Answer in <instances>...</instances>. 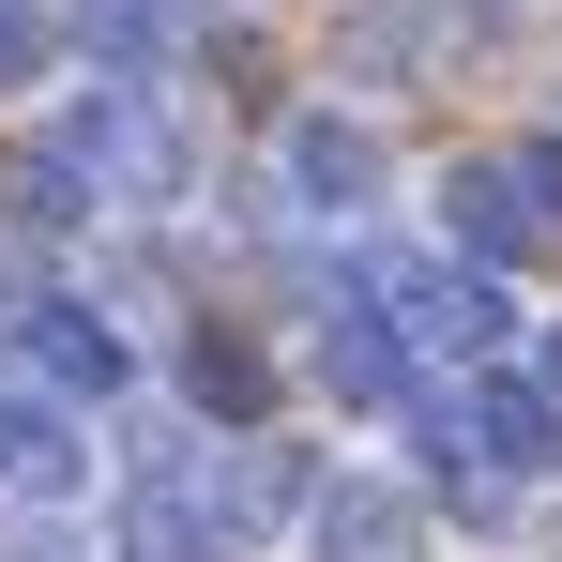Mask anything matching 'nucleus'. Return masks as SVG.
Listing matches in <instances>:
<instances>
[{
	"mask_svg": "<svg viewBox=\"0 0 562 562\" xmlns=\"http://www.w3.org/2000/svg\"><path fill=\"white\" fill-rule=\"evenodd\" d=\"M15 319H31V366H46V395H122V335H106L92 304H61V289H46V304H15Z\"/></svg>",
	"mask_w": 562,
	"mask_h": 562,
	"instance_id": "9",
	"label": "nucleus"
},
{
	"mask_svg": "<svg viewBox=\"0 0 562 562\" xmlns=\"http://www.w3.org/2000/svg\"><path fill=\"white\" fill-rule=\"evenodd\" d=\"M502 168H517V198H532V228L562 244V137H532V153H502Z\"/></svg>",
	"mask_w": 562,
	"mask_h": 562,
	"instance_id": "13",
	"label": "nucleus"
},
{
	"mask_svg": "<svg viewBox=\"0 0 562 562\" xmlns=\"http://www.w3.org/2000/svg\"><path fill=\"white\" fill-rule=\"evenodd\" d=\"M548 137H562V92H548Z\"/></svg>",
	"mask_w": 562,
	"mask_h": 562,
	"instance_id": "16",
	"label": "nucleus"
},
{
	"mask_svg": "<svg viewBox=\"0 0 562 562\" xmlns=\"http://www.w3.org/2000/svg\"><path fill=\"white\" fill-rule=\"evenodd\" d=\"M319 395H350V411H395V395H411V350L380 335L366 304H335V319H319Z\"/></svg>",
	"mask_w": 562,
	"mask_h": 562,
	"instance_id": "10",
	"label": "nucleus"
},
{
	"mask_svg": "<svg viewBox=\"0 0 562 562\" xmlns=\"http://www.w3.org/2000/svg\"><path fill=\"white\" fill-rule=\"evenodd\" d=\"M0 486H15V502H77V486H92V441H77L61 395H0Z\"/></svg>",
	"mask_w": 562,
	"mask_h": 562,
	"instance_id": "5",
	"label": "nucleus"
},
{
	"mask_svg": "<svg viewBox=\"0 0 562 562\" xmlns=\"http://www.w3.org/2000/svg\"><path fill=\"white\" fill-rule=\"evenodd\" d=\"M183 502H198V532H213V548H259V532L304 517V457H289V441H213Z\"/></svg>",
	"mask_w": 562,
	"mask_h": 562,
	"instance_id": "3",
	"label": "nucleus"
},
{
	"mask_svg": "<svg viewBox=\"0 0 562 562\" xmlns=\"http://www.w3.org/2000/svg\"><path fill=\"white\" fill-rule=\"evenodd\" d=\"M366 319L395 335V350H457V366H486L502 350V274H471V259H426V244H366Z\"/></svg>",
	"mask_w": 562,
	"mask_h": 562,
	"instance_id": "2",
	"label": "nucleus"
},
{
	"mask_svg": "<svg viewBox=\"0 0 562 562\" xmlns=\"http://www.w3.org/2000/svg\"><path fill=\"white\" fill-rule=\"evenodd\" d=\"M289 198L366 213V198H380V137H366V122H335V106H304V122H289Z\"/></svg>",
	"mask_w": 562,
	"mask_h": 562,
	"instance_id": "8",
	"label": "nucleus"
},
{
	"mask_svg": "<svg viewBox=\"0 0 562 562\" xmlns=\"http://www.w3.org/2000/svg\"><path fill=\"white\" fill-rule=\"evenodd\" d=\"M441 228H457V244H471V274H502V259H532V244H548V228H532V198H517V168H502V153H471L457 183H441Z\"/></svg>",
	"mask_w": 562,
	"mask_h": 562,
	"instance_id": "7",
	"label": "nucleus"
},
{
	"mask_svg": "<svg viewBox=\"0 0 562 562\" xmlns=\"http://www.w3.org/2000/svg\"><path fill=\"white\" fill-rule=\"evenodd\" d=\"M15 198L61 228V213H153V198H183V137H168V106L153 77H92V92L46 122V153L15 168Z\"/></svg>",
	"mask_w": 562,
	"mask_h": 562,
	"instance_id": "1",
	"label": "nucleus"
},
{
	"mask_svg": "<svg viewBox=\"0 0 562 562\" xmlns=\"http://www.w3.org/2000/svg\"><path fill=\"white\" fill-rule=\"evenodd\" d=\"M304 548L319 562H426V502L380 486V471H335V486H304Z\"/></svg>",
	"mask_w": 562,
	"mask_h": 562,
	"instance_id": "4",
	"label": "nucleus"
},
{
	"mask_svg": "<svg viewBox=\"0 0 562 562\" xmlns=\"http://www.w3.org/2000/svg\"><path fill=\"white\" fill-rule=\"evenodd\" d=\"M198 31H213V0H77V46H92L106 77H153V61H183Z\"/></svg>",
	"mask_w": 562,
	"mask_h": 562,
	"instance_id": "6",
	"label": "nucleus"
},
{
	"mask_svg": "<svg viewBox=\"0 0 562 562\" xmlns=\"http://www.w3.org/2000/svg\"><path fill=\"white\" fill-rule=\"evenodd\" d=\"M183 395H198V411H228V426H259V395H274V366H259V350H244L228 319H198V335H183Z\"/></svg>",
	"mask_w": 562,
	"mask_h": 562,
	"instance_id": "11",
	"label": "nucleus"
},
{
	"mask_svg": "<svg viewBox=\"0 0 562 562\" xmlns=\"http://www.w3.org/2000/svg\"><path fill=\"white\" fill-rule=\"evenodd\" d=\"M548 411H562V335H548Z\"/></svg>",
	"mask_w": 562,
	"mask_h": 562,
	"instance_id": "15",
	"label": "nucleus"
},
{
	"mask_svg": "<svg viewBox=\"0 0 562 562\" xmlns=\"http://www.w3.org/2000/svg\"><path fill=\"white\" fill-rule=\"evenodd\" d=\"M31 61H46V15H31V0H0V92H15Z\"/></svg>",
	"mask_w": 562,
	"mask_h": 562,
	"instance_id": "14",
	"label": "nucleus"
},
{
	"mask_svg": "<svg viewBox=\"0 0 562 562\" xmlns=\"http://www.w3.org/2000/svg\"><path fill=\"white\" fill-rule=\"evenodd\" d=\"M122 562H228V548L198 532L183 486H137V502H122Z\"/></svg>",
	"mask_w": 562,
	"mask_h": 562,
	"instance_id": "12",
	"label": "nucleus"
}]
</instances>
